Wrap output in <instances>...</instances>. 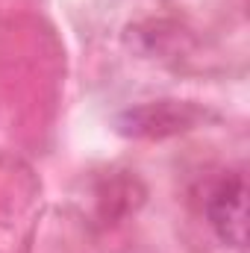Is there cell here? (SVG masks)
<instances>
[{"label": "cell", "mask_w": 250, "mask_h": 253, "mask_svg": "<svg viewBox=\"0 0 250 253\" xmlns=\"http://www.w3.org/2000/svg\"><path fill=\"white\" fill-rule=\"evenodd\" d=\"M206 218L224 245H248V183L242 174H233L212 189L206 200Z\"/></svg>", "instance_id": "cell-1"}, {"label": "cell", "mask_w": 250, "mask_h": 253, "mask_svg": "<svg viewBox=\"0 0 250 253\" xmlns=\"http://www.w3.org/2000/svg\"><path fill=\"white\" fill-rule=\"evenodd\" d=\"M194 121H197V109H191L186 103H174V100H159V103L126 109L118 118V129L135 138H162V135L183 132Z\"/></svg>", "instance_id": "cell-2"}]
</instances>
